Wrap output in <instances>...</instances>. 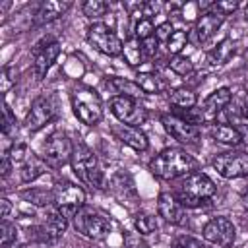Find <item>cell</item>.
I'll use <instances>...</instances> for the list:
<instances>
[{
  "label": "cell",
  "instance_id": "6da1fadb",
  "mask_svg": "<svg viewBox=\"0 0 248 248\" xmlns=\"http://www.w3.org/2000/svg\"><path fill=\"white\" fill-rule=\"evenodd\" d=\"M196 169H198L196 159L178 147L163 149L149 163V170L157 178H163V180H174L180 176H188V174L196 172Z\"/></svg>",
  "mask_w": 248,
  "mask_h": 248
},
{
  "label": "cell",
  "instance_id": "7a4b0ae2",
  "mask_svg": "<svg viewBox=\"0 0 248 248\" xmlns=\"http://www.w3.org/2000/svg\"><path fill=\"white\" fill-rule=\"evenodd\" d=\"M215 182L205 172L196 170L182 178L174 196L184 207H200L203 202L215 196Z\"/></svg>",
  "mask_w": 248,
  "mask_h": 248
},
{
  "label": "cell",
  "instance_id": "3957f363",
  "mask_svg": "<svg viewBox=\"0 0 248 248\" xmlns=\"http://www.w3.org/2000/svg\"><path fill=\"white\" fill-rule=\"evenodd\" d=\"M72 108L76 118L85 126H97L105 114L99 93L87 85H78L72 91Z\"/></svg>",
  "mask_w": 248,
  "mask_h": 248
},
{
  "label": "cell",
  "instance_id": "277c9868",
  "mask_svg": "<svg viewBox=\"0 0 248 248\" xmlns=\"http://www.w3.org/2000/svg\"><path fill=\"white\" fill-rule=\"evenodd\" d=\"M70 163H72V169H74V172L78 174L79 180H83L91 188L105 190V176H103V172L99 169L97 157L85 143H81V141L74 143V151H72Z\"/></svg>",
  "mask_w": 248,
  "mask_h": 248
},
{
  "label": "cell",
  "instance_id": "5b68a950",
  "mask_svg": "<svg viewBox=\"0 0 248 248\" xmlns=\"http://www.w3.org/2000/svg\"><path fill=\"white\" fill-rule=\"evenodd\" d=\"M74 227L79 234L91 240H101L110 232V221L103 213L91 209V207H81L78 215L74 217Z\"/></svg>",
  "mask_w": 248,
  "mask_h": 248
},
{
  "label": "cell",
  "instance_id": "8992f818",
  "mask_svg": "<svg viewBox=\"0 0 248 248\" xmlns=\"http://www.w3.org/2000/svg\"><path fill=\"white\" fill-rule=\"evenodd\" d=\"M54 205L68 219H74L78 211L85 205V192L74 182H58L54 186Z\"/></svg>",
  "mask_w": 248,
  "mask_h": 248
},
{
  "label": "cell",
  "instance_id": "52a82bcc",
  "mask_svg": "<svg viewBox=\"0 0 248 248\" xmlns=\"http://www.w3.org/2000/svg\"><path fill=\"white\" fill-rule=\"evenodd\" d=\"M72 151L74 143L70 141V138L64 132L56 130L43 143V161L52 169H60L72 159Z\"/></svg>",
  "mask_w": 248,
  "mask_h": 248
},
{
  "label": "cell",
  "instance_id": "ba28073f",
  "mask_svg": "<svg viewBox=\"0 0 248 248\" xmlns=\"http://www.w3.org/2000/svg\"><path fill=\"white\" fill-rule=\"evenodd\" d=\"M110 112L116 116V120L120 124H128V126H141L147 120V108L130 97H112L110 99Z\"/></svg>",
  "mask_w": 248,
  "mask_h": 248
},
{
  "label": "cell",
  "instance_id": "9c48e42d",
  "mask_svg": "<svg viewBox=\"0 0 248 248\" xmlns=\"http://www.w3.org/2000/svg\"><path fill=\"white\" fill-rule=\"evenodd\" d=\"M202 236L205 242L219 246V248H231L236 240V229L229 217H213L203 225Z\"/></svg>",
  "mask_w": 248,
  "mask_h": 248
},
{
  "label": "cell",
  "instance_id": "30bf717a",
  "mask_svg": "<svg viewBox=\"0 0 248 248\" xmlns=\"http://www.w3.org/2000/svg\"><path fill=\"white\" fill-rule=\"evenodd\" d=\"M87 41L89 45L107 56H118L122 54V41L120 37L105 23H93L87 29Z\"/></svg>",
  "mask_w": 248,
  "mask_h": 248
},
{
  "label": "cell",
  "instance_id": "8fae6325",
  "mask_svg": "<svg viewBox=\"0 0 248 248\" xmlns=\"http://www.w3.org/2000/svg\"><path fill=\"white\" fill-rule=\"evenodd\" d=\"M161 124L170 138L184 145H196L200 140V128L178 114H161Z\"/></svg>",
  "mask_w": 248,
  "mask_h": 248
},
{
  "label": "cell",
  "instance_id": "7c38bea8",
  "mask_svg": "<svg viewBox=\"0 0 248 248\" xmlns=\"http://www.w3.org/2000/svg\"><path fill=\"white\" fill-rule=\"evenodd\" d=\"M213 169L223 178H240L248 174V155L238 151H225L217 153L211 161Z\"/></svg>",
  "mask_w": 248,
  "mask_h": 248
},
{
  "label": "cell",
  "instance_id": "4fadbf2b",
  "mask_svg": "<svg viewBox=\"0 0 248 248\" xmlns=\"http://www.w3.org/2000/svg\"><path fill=\"white\" fill-rule=\"evenodd\" d=\"M54 116H56V103H54V99L46 97V95L37 97L31 103V107H29V110L25 114V128L29 132H37V130L45 128Z\"/></svg>",
  "mask_w": 248,
  "mask_h": 248
},
{
  "label": "cell",
  "instance_id": "5bb4252c",
  "mask_svg": "<svg viewBox=\"0 0 248 248\" xmlns=\"http://www.w3.org/2000/svg\"><path fill=\"white\" fill-rule=\"evenodd\" d=\"M157 211L170 225H182L186 221L184 205L170 192H161L159 194V198H157Z\"/></svg>",
  "mask_w": 248,
  "mask_h": 248
},
{
  "label": "cell",
  "instance_id": "9a60e30c",
  "mask_svg": "<svg viewBox=\"0 0 248 248\" xmlns=\"http://www.w3.org/2000/svg\"><path fill=\"white\" fill-rule=\"evenodd\" d=\"M58 54H60V43H56V41L35 48V58H33V76H35V79H43L46 76V72L56 62Z\"/></svg>",
  "mask_w": 248,
  "mask_h": 248
},
{
  "label": "cell",
  "instance_id": "2e32d148",
  "mask_svg": "<svg viewBox=\"0 0 248 248\" xmlns=\"http://www.w3.org/2000/svg\"><path fill=\"white\" fill-rule=\"evenodd\" d=\"M231 99H232V93L229 87H219V89L211 91L207 95V99L203 101V105L200 107L203 122H213L217 118V114L231 103Z\"/></svg>",
  "mask_w": 248,
  "mask_h": 248
},
{
  "label": "cell",
  "instance_id": "e0dca14e",
  "mask_svg": "<svg viewBox=\"0 0 248 248\" xmlns=\"http://www.w3.org/2000/svg\"><path fill=\"white\" fill-rule=\"evenodd\" d=\"M112 134L118 141H122L124 145L132 147L134 151H145L149 147L147 136L141 132V128L138 126H128V124H114L112 126Z\"/></svg>",
  "mask_w": 248,
  "mask_h": 248
},
{
  "label": "cell",
  "instance_id": "ac0fdd59",
  "mask_svg": "<svg viewBox=\"0 0 248 248\" xmlns=\"http://www.w3.org/2000/svg\"><path fill=\"white\" fill-rule=\"evenodd\" d=\"M223 21H225V16H223L219 10H215L213 4H211V8H209L207 12H203V14L198 17V21H196L194 31H196L198 41H200V43H205L207 39H211L213 33L223 25Z\"/></svg>",
  "mask_w": 248,
  "mask_h": 248
},
{
  "label": "cell",
  "instance_id": "d6986e66",
  "mask_svg": "<svg viewBox=\"0 0 248 248\" xmlns=\"http://www.w3.org/2000/svg\"><path fill=\"white\" fill-rule=\"evenodd\" d=\"M70 8H72V2L70 0H45L37 8V12L33 16V25L50 23V21L58 19L60 16H64Z\"/></svg>",
  "mask_w": 248,
  "mask_h": 248
},
{
  "label": "cell",
  "instance_id": "ffe728a7",
  "mask_svg": "<svg viewBox=\"0 0 248 248\" xmlns=\"http://www.w3.org/2000/svg\"><path fill=\"white\" fill-rule=\"evenodd\" d=\"M209 136L217 141V143H223V145H240L242 143V134L238 128L234 126H229V124H211L209 126Z\"/></svg>",
  "mask_w": 248,
  "mask_h": 248
},
{
  "label": "cell",
  "instance_id": "44dd1931",
  "mask_svg": "<svg viewBox=\"0 0 248 248\" xmlns=\"http://www.w3.org/2000/svg\"><path fill=\"white\" fill-rule=\"evenodd\" d=\"M45 229L50 232L52 238H60L66 229H68V217H64L60 213V209L56 205H50L46 207V215H45Z\"/></svg>",
  "mask_w": 248,
  "mask_h": 248
},
{
  "label": "cell",
  "instance_id": "7402d4cb",
  "mask_svg": "<svg viewBox=\"0 0 248 248\" xmlns=\"http://www.w3.org/2000/svg\"><path fill=\"white\" fill-rule=\"evenodd\" d=\"M107 85H110L114 89V93H118L120 97H130V99H136L140 101V97L143 95L141 87L132 81V79H126V78H110L107 81Z\"/></svg>",
  "mask_w": 248,
  "mask_h": 248
},
{
  "label": "cell",
  "instance_id": "603a6c76",
  "mask_svg": "<svg viewBox=\"0 0 248 248\" xmlns=\"http://www.w3.org/2000/svg\"><path fill=\"white\" fill-rule=\"evenodd\" d=\"M122 56H124V60L130 66H140L143 62V58H145L143 45H141V41L136 35L124 41V45H122Z\"/></svg>",
  "mask_w": 248,
  "mask_h": 248
},
{
  "label": "cell",
  "instance_id": "cb8c5ba5",
  "mask_svg": "<svg viewBox=\"0 0 248 248\" xmlns=\"http://www.w3.org/2000/svg\"><path fill=\"white\" fill-rule=\"evenodd\" d=\"M21 198L39 207L54 205V190H46V188H27L21 192Z\"/></svg>",
  "mask_w": 248,
  "mask_h": 248
},
{
  "label": "cell",
  "instance_id": "d4e9b609",
  "mask_svg": "<svg viewBox=\"0 0 248 248\" xmlns=\"http://www.w3.org/2000/svg\"><path fill=\"white\" fill-rule=\"evenodd\" d=\"M136 83L141 87L143 95H157V93H163L165 87H167L165 81H163L159 76L151 74V72H141V74H138V76H136Z\"/></svg>",
  "mask_w": 248,
  "mask_h": 248
},
{
  "label": "cell",
  "instance_id": "484cf974",
  "mask_svg": "<svg viewBox=\"0 0 248 248\" xmlns=\"http://www.w3.org/2000/svg\"><path fill=\"white\" fill-rule=\"evenodd\" d=\"M169 99H170V105L172 107L182 108V110H190V108H194L198 105L196 93L192 89H188V87H176V89H172L170 95H169Z\"/></svg>",
  "mask_w": 248,
  "mask_h": 248
},
{
  "label": "cell",
  "instance_id": "4316f807",
  "mask_svg": "<svg viewBox=\"0 0 248 248\" xmlns=\"http://www.w3.org/2000/svg\"><path fill=\"white\" fill-rule=\"evenodd\" d=\"M232 54H234V43L227 37V39H223V41L207 54V62H209L211 66H221V64L229 62Z\"/></svg>",
  "mask_w": 248,
  "mask_h": 248
},
{
  "label": "cell",
  "instance_id": "83f0119b",
  "mask_svg": "<svg viewBox=\"0 0 248 248\" xmlns=\"http://www.w3.org/2000/svg\"><path fill=\"white\" fill-rule=\"evenodd\" d=\"M45 161L43 159H39V157H35L33 153H31V157L23 163V167H21V170H19V176H21V182H33V180H37L43 172H45Z\"/></svg>",
  "mask_w": 248,
  "mask_h": 248
},
{
  "label": "cell",
  "instance_id": "f1b7e54d",
  "mask_svg": "<svg viewBox=\"0 0 248 248\" xmlns=\"http://www.w3.org/2000/svg\"><path fill=\"white\" fill-rule=\"evenodd\" d=\"M186 43H188V31H184V29H174L172 35H170V39L167 41V50H169L172 56H176V54L182 52V48L186 46Z\"/></svg>",
  "mask_w": 248,
  "mask_h": 248
},
{
  "label": "cell",
  "instance_id": "f546056e",
  "mask_svg": "<svg viewBox=\"0 0 248 248\" xmlns=\"http://www.w3.org/2000/svg\"><path fill=\"white\" fill-rule=\"evenodd\" d=\"M169 68H170L176 76H188V74L194 72V64H192V60L186 58V56H182V54L172 56V58L169 60Z\"/></svg>",
  "mask_w": 248,
  "mask_h": 248
},
{
  "label": "cell",
  "instance_id": "4dcf8cb0",
  "mask_svg": "<svg viewBox=\"0 0 248 248\" xmlns=\"http://www.w3.org/2000/svg\"><path fill=\"white\" fill-rule=\"evenodd\" d=\"M134 225H136V229H138L140 234H151V232L157 231V219H155L153 215H149V213H140V215H136Z\"/></svg>",
  "mask_w": 248,
  "mask_h": 248
},
{
  "label": "cell",
  "instance_id": "1f68e13d",
  "mask_svg": "<svg viewBox=\"0 0 248 248\" xmlns=\"http://www.w3.org/2000/svg\"><path fill=\"white\" fill-rule=\"evenodd\" d=\"M107 8H108V6H107L105 2H101V0H87V2H83V6H81L83 16H87V17H91V19H97V17L105 16Z\"/></svg>",
  "mask_w": 248,
  "mask_h": 248
},
{
  "label": "cell",
  "instance_id": "d6a6232c",
  "mask_svg": "<svg viewBox=\"0 0 248 248\" xmlns=\"http://www.w3.org/2000/svg\"><path fill=\"white\" fill-rule=\"evenodd\" d=\"M134 33H136V37H138L140 41H145V39L153 37V35H155V25H153V19H151V17H143V19H140V21L136 23Z\"/></svg>",
  "mask_w": 248,
  "mask_h": 248
},
{
  "label": "cell",
  "instance_id": "836d02e7",
  "mask_svg": "<svg viewBox=\"0 0 248 248\" xmlns=\"http://www.w3.org/2000/svg\"><path fill=\"white\" fill-rule=\"evenodd\" d=\"M16 238H17L16 223H10L8 219H2V225H0V242H2V246L10 244V242H16Z\"/></svg>",
  "mask_w": 248,
  "mask_h": 248
},
{
  "label": "cell",
  "instance_id": "e575fe53",
  "mask_svg": "<svg viewBox=\"0 0 248 248\" xmlns=\"http://www.w3.org/2000/svg\"><path fill=\"white\" fill-rule=\"evenodd\" d=\"M16 116H14V112H12V108L8 107V105H4V118H2V132H4V136H10L12 134V130H16Z\"/></svg>",
  "mask_w": 248,
  "mask_h": 248
},
{
  "label": "cell",
  "instance_id": "d590c367",
  "mask_svg": "<svg viewBox=\"0 0 248 248\" xmlns=\"http://www.w3.org/2000/svg\"><path fill=\"white\" fill-rule=\"evenodd\" d=\"M172 23L170 21H163V23H159L157 27H155V37H157V41L161 43H167L169 39H170V35H172Z\"/></svg>",
  "mask_w": 248,
  "mask_h": 248
},
{
  "label": "cell",
  "instance_id": "8d00e7d4",
  "mask_svg": "<svg viewBox=\"0 0 248 248\" xmlns=\"http://www.w3.org/2000/svg\"><path fill=\"white\" fill-rule=\"evenodd\" d=\"M174 248H209L207 244H203L202 240L194 238V236H180L174 244Z\"/></svg>",
  "mask_w": 248,
  "mask_h": 248
},
{
  "label": "cell",
  "instance_id": "74e56055",
  "mask_svg": "<svg viewBox=\"0 0 248 248\" xmlns=\"http://www.w3.org/2000/svg\"><path fill=\"white\" fill-rule=\"evenodd\" d=\"M8 155H10V159H12L14 163L23 161L25 155H27V145H25V143H14V145L10 147V151H8Z\"/></svg>",
  "mask_w": 248,
  "mask_h": 248
},
{
  "label": "cell",
  "instance_id": "f35d334b",
  "mask_svg": "<svg viewBox=\"0 0 248 248\" xmlns=\"http://www.w3.org/2000/svg\"><path fill=\"white\" fill-rule=\"evenodd\" d=\"M141 45H143V52H145V56H155L157 54V50H159V41H157V37L153 35V37H149V39H145V41H141Z\"/></svg>",
  "mask_w": 248,
  "mask_h": 248
},
{
  "label": "cell",
  "instance_id": "ab89813d",
  "mask_svg": "<svg viewBox=\"0 0 248 248\" xmlns=\"http://www.w3.org/2000/svg\"><path fill=\"white\" fill-rule=\"evenodd\" d=\"M213 8H215V10H219L223 16H229V14L236 12L238 2H232V0H229V2H213Z\"/></svg>",
  "mask_w": 248,
  "mask_h": 248
},
{
  "label": "cell",
  "instance_id": "60d3db41",
  "mask_svg": "<svg viewBox=\"0 0 248 248\" xmlns=\"http://www.w3.org/2000/svg\"><path fill=\"white\" fill-rule=\"evenodd\" d=\"M12 85H16V78H12V70L4 68L2 70V93H6Z\"/></svg>",
  "mask_w": 248,
  "mask_h": 248
},
{
  "label": "cell",
  "instance_id": "b9f144b4",
  "mask_svg": "<svg viewBox=\"0 0 248 248\" xmlns=\"http://www.w3.org/2000/svg\"><path fill=\"white\" fill-rule=\"evenodd\" d=\"M12 165H14V161L10 159V155H8V151L2 155V165H0V172H2V176H8L10 172H12Z\"/></svg>",
  "mask_w": 248,
  "mask_h": 248
},
{
  "label": "cell",
  "instance_id": "7bdbcfd3",
  "mask_svg": "<svg viewBox=\"0 0 248 248\" xmlns=\"http://www.w3.org/2000/svg\"><path fill=\"white\" fill-rule=\"evenodd\" d=\"M0 207H2L0 215H2V219H6V217L10 215V211H12V203H10V200H8V198H2V200H0Z\"/></svg>",
  "mask_w": 248,
  "mask_h": 248
},
{
  "label": "cell",
  "instance_id": "ee69618b",
  "mask_svg": "<svg viewBox=\"0 0 248 248\" xmlns=\"http://www.w3.org/2000/svg\"><path fill=\"white\" fill-rule=\"evenodd\" d=\"M240 114H242V118H246V120H248V95L242 99V105H240Z\"/></svg>",
  "mask_w": 248,
  "mask_h": 248
},
{
  "label": "cell",
  "instance_id": "f6af8a7d",
  "mask_svg": "<svg viewBox=\"0 0 248 248\" xmlns=\"http://www.w3.org/2000/svg\"><path fill=\"white\" fill-rule=\"evenodd\" d=\"M2 248H23V244H19V242H10V244H4Z\"/></svg>",
  "mask_w": 248,
  "mask_h": 248
},
{
  "label": "cell",
  "instance_id": "bcb514c9",
  "mask_svg": "<svg viewBox=\"0 0 248 248\" xmlns=\"http://www.w3.org/2000/svg\"><path fill=\"white\" fill-rule=\"evenodd\" d=\"M242 203H244V207L248 209V190H246V192L242 194Z\"/></svg>",
  "mask_w": 248,
  "mask_h": 248
},
{
  "label": "cell",
  "instance_id": "7dc6e473",
  "mask_svg": "<svg viewBox=\"0 0 248 248\" xmlns=\"http://www.w3.org/2000/svg\"><path fill=\"white\" fill-rule=\"evenodd\" d=\"M242 16H244V17H242V19H244V23L248 25V4L244 6V14H242Z\"/></svg>",
  "mask_w": 248,
  "mask_h": 248
},
{
  "label": "cell",
  "instance_id": "c3c4849f",
  "mask_svg": "<svg viewBox=\"0 0 248 248\" xmlns=\"http://www.w3.org/2000/svg\"><path fill=\"white\" fill-rule=\"evenodd\" d=\"M246 56H248V52H246Z\"/></svg>",
  "mask_w": 248,
  "mask_h": 248
}]
</instances>
